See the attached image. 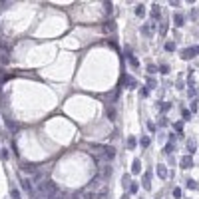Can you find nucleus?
<instances>
[{"label": "nucleus", "instance_id": "nucleus-5", "mask_svg": "<svg viewBox=\"0 0 199 199\" xmlns=\"http://www.w3.org/2000/svg\"><path fill=\"white\" fill-rule=\"evenodd\" d=\"M153 30H155V24H153V22H151V24H145V26H141V34H143V36H149Z\"/></svg>", "mask_w": 199, "mask_h": 199}, {"label": "nucleus", "instance_id": "nucleus-28", "mask_svg": "<svg viewBox=\"0 0 199 199\" xmlns=\"http://www.w3.org/2000/svg\"><path fill=\"white\" fill-rule=\"evenodd\" d=\"M173 197H175V199H181V189H179V187H175V189H173Z\"/></svg>", "mask_w": 199, "mask_h": 199}, {"label": "nucleus", "instance_id": "nucleus-10", "mask_svg": "<svg viewBox=\"0 0 199 199\" xmlns=\"http://www.w3.org/2000/svg\"><path fill=\"white\" fill-rule=\"evenodd\" d=\"M137 191H139V183H137V181L129 183V195H135Z\"/></svg>", "mask_w": 199, "mask_h": 199}, {"label": "nucleus", "instance_id": "nucleus-27", "mask_svg": "<svg viewBox=\"0 0 199 199\" xmlns=\"http://www.w3.org/2000/svg\"><path fill=\"white\" fill-rule=\"evenodd\" d=\"M108 118H110V119H116V110H114V108H110V110H108Z\"/></svg>", "mask_w": 199, "mask_h": 199}, {"label": "nucleus", "instance_id": "nucleus-14", "mask_svg": "<svg viewBox=\"0 0 199 199\" xmlns=\"http://www.w3.org/2000/svg\"><path fill=\"white\" fill-rule=\"evenodd\" d=\"M151 14H153V20H159V18H161V16H159V6L157 4L151 6Z\"/></svg>", "mask_w": 199, "mask_h": 199}, {"label": "nucleus", "instance_id": "nucleus-16", "mask_svg": "<svg viewBox=\"0 0 199 199\" xmlns=\"http://www.w3.org/2000/svg\"><path fill=\"white\" fill-rule=\"evenodd\" d=\"M127 147H129V149H133V147H135V137H133V135H129V137H127Z\"/></svg>", "mask_w": 199, "mask_h": 199}, {"label": "nucleus", "instance_id": "nucleus-2", "mask_svg": "<svg viewBox=\"0 0 199 199\" xmlns=\"http://www.w3.org/2000/svg\"><path fill=\"white\" fill-rule=\"evenodd\" d=\"M20 185H22V189H24L28 195H34V193H36L34 187H32V183H30V179H24V177H22V179H20Z\"/></svg>", "mask_w": 199, "mask_h": 199}, {"label": "nucleus", "instance_id": "nucleus-12", "mask_svg": "<svg viewBox=\"0 0 199 199\" xmlns=\"http://www.w3.org/2000/svg\"><path fill=\"white\" fill-rule=\"evenodd\" d=\"M163 50H165V52H173V50H175V42H173V40H169V42H165V46H163Z\"/></svg>", "mask_w": 199, "mask_h": 199}, {"label": "nucleus", "instance_id": "nucleus-17", "mask_svg": "<svg viewBox=\"0 0 199 199\" xmlns=\"http://www.w3.org/2000/svg\"><path fill=\"white\" fill-rule=\"evenodd\" d=\"M187 149H189L191 153H193V151L197 149V145H195V141H193V139H189V141H187Z\"/></svg>", "mask_w": 199, "mask_h": 199}, {"label": "nucleus", "instance_id": "nucleus-21", "mask_svg": "<svg viewBox=\"0 0 199 199\" xmlns=\"http://www.w3.org/2000/svg\"><path fill=\"white\" fill-rule=\"evenodd\" d=\"M173 127H175V131H183V121H175Z\"/></svg>", "mask_w": 199, "mask_h": 199}, {"label": "nucleus", "instance_id": "nucleus-13", "mask_svg": "<svg viewBox=\"0 0 199 199\" xmlns=\"http://www.w3.org/2000/svg\"><path fill=\"white\" fill-rule=\"evenodd\" d=\"M149 143H151V139H149L147 135H143V137L139 139V145H141V147H149Z\"/></svg>", "mask_w": 199, "mask_h": 199}, {"label": "nucleus", "instance_id": "nucleus-36", "mask_svg": "<svg viewBox=\"0 0 199 199\" xmlns=\"http://www.w3.org/2000/svg\"><path fill=\"white\" fill-rule=\"evenodd\" d=\"M121 199H129V195H121Z\"/></svg>", "mask_w": 199, "mask_h": 199}, {"label": "nucleus", "instance_id": "nucleus-26", "mask_svg": "<svg viewBox=\"0 0 199 199\" xmlns=\"http://www.w3.org/2000/svg\"><path fill=\"white\" fill-rule=\"evenodd\" d=\"M102 171L106 173L104 177H110V173H112V167H110V165H106V167H102Z\"/></svg>", "mask_w": 199, "mask_h": 199}, {"label": "nucleus", "instance_id": "nucleus-23", "mask_svg": "<svg viewBox=\"0 0 199 199\" xmlns=\"http://www.w3.org/2000/svg\"><path fill=\"white\" fill-rule=\"evenodd\" d=\"M10 197L12 199H20V191H18V189H12V191H10Z\"/></svg>", "mask_w": 199, "mask_h": 199}, {"label": "nucleus", "instance_id": "nucleus-19", "mask_svg": "<svg viewBox=\"0 0 199 199\" xmlns=\"http://www.w3.org/2000/svg\"><path fill=\"white\" fill-rule=\"evenodd\" d=\"M20 169H26V171H32V169H34V165H32V163H20Z\"/></svg>", "mask_w": 199, "mask_h": 199}, {"label": "nucleus", "instance_id": "nucleus-3", "mask_svg": "<svg viewBox=\"0 0 199 199\" xmlns=\"http://www.w3.org/2000/svg\"><path fill=\"white\" fill-rule=\"evenodd\" d=\"M114 157H116V149H114L112 145H106V147H104V159H106V161H112Z\"/></svg>", "mask_w": 199, "mask_h": 199}, {"label": "nucleus", "instance_id": "nucleus-33", "mask_svg": "<svg viewBox=\"0 0 199 199\" xmlns=\"http://www.w3.org/2000/svg\"><path fill=\"white\" fill-rule=\"evenodd\" d=\"M187 187H189V189H195V187H197V183H195L193 179H189V181H187Z\"/></svg>", "mask_w": 199, "mask_h": 199}, {"label": "nucleus", "instance_id": "nucleus-31", "mask_svg": "<svg viewBox=\"0 0 199 199\" xmlns=\"http://www.w3.org/2000/svg\"><path fill=\"white\" fill-rule=\"evenodd\" d=\"M139 94H141V98H147V96H149V90H147V88H141Z\"/></svg>", "mask_w": 199, "mask_h": 199}, {"label": "nucleus", "instance_id": "nucleus-6", "mask_svg": "<svg viewBox=\"0 0 199 199\" xmlns=\"http://www.w3.org/2000/svg\"><path fill=\"white\" fill-rule=\"evenodd\" d=\"M173 24H175L177 28H181V26L185 24V16H183V14H175V18H173Z\"/></svg>", "mask_w": 199, "mask_h": 199}, {"label": "nucleus", "instance_id": "nucleus-30", "mask_svg": "<svg viewBox=\"0 0 199 199\" xmlns=\"http://www.w3.org/2000/svg\"><path fill=\"white\" fill-rule=\"evenodd\" d=\"M0 157H2V159H8V157H10L8 149H2V151H0Z\"/></svg>", "mask_w": 199, "mask_h": 199}, {"label": "nucleus", "instance_id": "nucleus-24", "mask_svg": "<svg viewBox=\"0 0 199 199\" xmlns=\"http://www.w3.org/2000/svg\"><path fill=\"white\" fill-rule=\"evenodd\" d=\"M104 8H106L108 16H112V4H110V2H104Z\"/></svg>", "mask_w": 199, "mask_h": 199}, {"label": "nucleus", "instance_id": "nucleus-9", "mask_svg": "<svg viewBox=\"0 0 199 199\" xmlns=\"http://www.w3.org/2000/svg\"><path fill=\"white\" fill-rule=\"evenodd\" d=\"M143 187H145V189L151 187V171H147V173L143 175Z\"/></svg>", "mask_w": 199, "mask_h": 199}, {"label": "nucleus", "instance_id": "nucleus-18", "mask_svg": "<svg viewBox=\"0 0 199 199\" xmlns=\"http://www.w3.org/2000/svg\"><path fill=\"white\" fill-rule=\"evenodd\" d=\"M155 72H159V68L155 64H149V66H147V74H155Z\"/></svg>", "mask_w": 199, "mask_h": 199}, {"label": "nucleus", "instance_id": "nucleus-22", "mask_svg": "<svg viewBox=\"0 0 199 199\" xmlns=\"http://www.w3.org/2000/svg\"><path fill=\"white\" fill-rule=\"evenodd\" d=\"M181 118L189 119V118H191V112H189V110H181Z\"/></svg>", "mask_w": 199, "mask_h": 199}, {"label": "nucleus", "instance_id": "nucleus-4", "mask_svg": "<svg viewBox=\"0 0 199 199\" xmlns=\"http://www.w3.org/2000/svg\"><path fill=\"white\" fill-rule=\"evenodd\" d=\"M183 169H191L193 167V159H191V155H185V157L181 159V163H179Z\"/></svg>", "mask_w": 199, "mask_h": 199}, {"label": "nucleus", "instance_id": "nucleus-25", "mask_svg": "<svg viewBox=\"0 0 199 199\" xmlns=\"http://www.w3.org/2000/svg\"><path fill=\"white\" fill-rule=\"evenodd\" d=\"M173 151V143H167L165 147H163V153H171Z\"/></svg>", "mask_w": 199, "mask_h": 199}, {"label": "nucleus", "instance_id": "nucleus-8", "mask_svg": "<svg viewBox=\"0 0 199 199\" xmlns=\"http://www.w3.org/2000/svg\"><path fill=\"white\" fill-rule=\"evenodd\" d=\"M157 175L161 177V179H167V167H165L163 163H159L157 165Z\"/></svg>", "mask_w": 199, "mask_h": 199}, {"label": "nucleus", "instance_id": "nucleus-7", "mask_svg": "<svg viewBox=\"0 0 199 199\" xmlns=\"http://www.w3.org/2000/svg\"><path fill=\"white\" fill-rule=\"evenodd\" d=\"M131 173H133V175L141 173V161H139V159H135V161L131 163Z\"/></svg>", "mask_w": 199, "mask_h": 199}, {"label": "nucleus", "instance_id": "nucleus-20", "mask_svg": "<svg viewBox=\"0 0 199 199\" xmlns=\"http://www.w3.org/2000/svg\"><path fill=\"white\" fill-rule=\"evenodd\" d=\"M155 86H157V82H155V80H153V78H147V90H149V88L153 90Z\"/></svg>", "mask_w": 199, "mask_h": 199}, {"label": "nucleus", "instance_id": "nucleus-32", "mask_svg": "<svg viewBox=\"0 0 199 199\" xmlns=\"http://www.w3.org/2000/svg\"><path fill=\"white\" fill-rule=\"evenodd\" d=\"M147 129H149V131H155L157 127H155V123H153V121H147Z\"/></svg>", "mask_w": 199, "mask_h": 199}, {"label": "nucleus", "instance_id": "nucleus-11", "mask_svg": "<svg viewBox=\"0 0 199 199\" xmlns=\"http://www.w3.org/2000/svg\"><path fill=\"white\" fill-rule=\"evenodd\" d=\"M143 14H145V6H143V4H137V6H135V16L141 18Z\"/></svg>", "mask_w": 199, "mask_h": 199}, {"label": "nucleus", "instance_id": "nucleus-34", "mask_svg": "<svg viewBox=\"0 0 199 199\" xmlns=\"http://www.w3.org/2000/svg\"><path fill=\"white\" fill-rule=\"evenodd\" d=\"M112 28H114V26H112V22H106V24H104V30H106V32H110Z\"/></svg>", "mask_w": 199, "mask_h": 199}, {"label": "nucleus", "instance_id": "nucleus-1", "mask_svg": "<svg viewBox=\"0 0 199 199\" xmlns=\"http://www.w3.org/2000/svg\"><path fill=\"white\" fill-rule=\"evenodd\" d=\"M199 54V46H189V48H185V50H181V60H191V58H195Z\"/></svg>", "mask_w": 199, "mask_h": 199}, {"label": "nucleus", "instance_id": "nucleus-35", "mask_svg": "<svg viewBox=\"0 0 199 199\" xmlns=\"http://www.w3.org/2000/svg\"><path fill=\"white\" fill-rule=\"evenodd\" d=\"M159 72H161V74H167V72H169V66H159Z\"/></svg>", "mask_w": 199, "mask_h": 199}, {"label": "nucleus", "instance_id": "nucleus-29", "mask_svg": "<svg viewBox=\"0 0 199 199\" xmlns=\"http://www.w3.org/2000/svg\"><path fill=\"white\" fill-rule=\"evenodd\" d=\"M8 127H10V131H18V125L14 121H8Z\"/></svg>", "mask_w": 199, "mask_h": 199}, {"label": "nucleus", "instance_id": "nucleus-15", "mask_svg": "<svg viewBox=\"0 0 199 199\" xmlns=\"http://www.w3.org/2000/svg\"><path fill=\"white\" fill-rule=\"evenodd\" d=\"M159 108H161V114H165V112H169V110H171V104H169V102H167V104H165V102H161V104H159Z\"/></svg>", "mask_w": 199, "mask_h": 199}]
</instances>
